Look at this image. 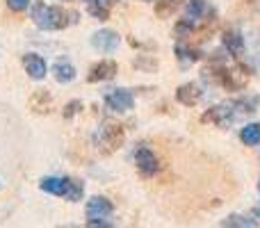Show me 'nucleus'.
<instances>
[{
  "instance_id": "a878e982",
  "label": "nucleus",
  "mask_w": 260,
  "mask_h": 228,
  "mask_svg": "<svg viewBox=\"0 0 260 228\" xmlns=\"http://www.w3.org/2000/svg\"><path fill=\"white\" fill-rule=\"evenodd\" d=\"M146 3H151V0H146Z\"/></svg>"
},
{
  "instance_id": "393cba45",
  "label": "nucleus",
  "mask_w": 260,
  "mask_h": 228,
  "mask_svg": "<svg viewBox=\"0 0 260 228\" xmlns=\"http://www.w3.org/2000/svg\"><path fill=\"white\" fill-rule=\"evenodd\" d=\"M87 3H96V0H87Z\"/></svg>"
},
{
  "instance_id": "39448f33",
  "label": "nucleus",
  "mask_w": 260,
  "mask_h": 228,
  "mask_svg": "<svg viewBox=\"0 0 260 228\" xmlns=\"http://www.w3.org/2000/svg\"><path fill=\"white\" fill-rule=\"evenodd\" d=\"M105 105L112 112H130L135 108V96L128 89H112L105 94Z\"/></svg>"
},
{
  "instance_id": "a211bd4d",
  "label": "nucleus",
  "mask_w": 260,
  "mask_h": 228,
  "mask_svg": "<svg viewBox=\"0 0 260 228\" xmlns=\"http://www.w3.org/2000/svg\"><path fill=\"white\" fill-rule=\"evenodd\" d=\"M176 57H180L183 62H199L201 59V50L187 48V46H176Z\"/></svg>"
},
{
  "instance_id": "dca6fc26",
  "label": "nucleus",
  "mask_w": 260,
  "mask_h": 228,
  "mask_svg": "<svg viewBox=\"0 0 260 228\" xmlns=\"http://www.w3.org/2000/svg\"><path fill=\"white\" fill-rule=\"evenodd\" d=\"M240 139H242V144H247V146H258L260 144V123L244 125L242 133H240Z\"/></svg>"
},
{
  "instance_id": "aec40b11",
  "label": "nucleus",
  "mask_w": 260,
  "mask_h": 228,
  "mask_svg": "<svg viewBox=\"0 0 260 228\" xmlns=\"http://www.w3.org/2000/svg\"><path fill=\"white\" fill-rule=\"evenodd\" d=\"M89 14L96 18V21H105V18L110 16L108 9H105V7H99V5H94V3H91V7H89Z\"/></svg>"
},
{
  "instance_id": "f03ea898",
  "label": "nucleus",
  "mask_w": 260,
  "mask_h": 228,
  "mask_svg": "<svg viewBox=\"0 0 260 228\" xmlns=\"http://www.w3.org/2000/svg\"><path fill=\"white\" fill-rule=\"evenodd\" d=\"M123 142V128L117 123H103L99 128V133L94 135V144L99 146V151L103 155H110L114 153Z\"/></svg>"
},
{
  "instance_id": "f3484780",
  "label": "nucleus",
  "mask_w": 260,
  "mask_h": 228,
  "mask_svg": "<svg viewBox=\"0 0 260 228\" xmlns=\"http://www.w3.org/2000/svg\"><path fill=\"white\" fill-rule=\"evenodd\" d=\"M82 192H85V187H82L80 180L67 178V192H64V199H67V201H71V203L80 201V199H82Z\"/></svg>"
},
{
  "instance_id": "b1692460",
  "label": "nucleus",
  "mask_w": 260,
  "mask_h": 228,
  "mask_svg": "<svg viewBox=\"0 0 260 228\" xmlns=\"http://www.w3.org/2000/svg\"><path fill=\"white\" fill-rule=\"evenodd\" d=\"M256 215H258V217H260V208H258V210H256Z\"/></svg>"
},
{
  "instance_id": "0eeeda50",
  "label": "nucleus",
  "mask_w": 260,
  "mask_h": 228,
  "mask_svg": "<svg viewBox=\"0 0 260 228\" xmlns=\"http://www.w3.org/2000/svg\"><path fill=\"white\" fill-rule=\"evenodd\" d=\"M201 99H203V89L197 82H185V85H180L176 89V101L180 105H185V108H194Z\"/></svg>"
},
{
  "instance_id": "5701e85b",
  "label": "nucleus",
  "mask_w": 260,
  "mask_h": 228,
  "mask_svg": "<svg viewBox=\"0 0 260 228\" xmlns=\"http://www.w3.org/2000/svg\"><path fill=\"white\" fill-rule=\"evenodd\" d=\"M135 67H139V69H155L157 64L155 62H151V59H144V57H137L135 59Z\"/></svg>"
},
{
  "instance_id": "7ed1b4c3",
  "label": "nucleus",
  "mask_w": 260,
  "mask_h": 228,
  "mask_svg": "<svg viewBox=\"0 0 260 228\" xmlns=\"http://www.w3.org/2000/svg\"><path fill=\"white\" fill-rule=\"evenodd\" d=\"M112 212H114L112 201L105 197H91L87 201V219H89V226H110L105 219H110Z\"/></svg>"
},
{
  "instance_id": "1a4fd4ad",
  "label": "nucleus",
  "mask_w": 260,
  "mask_h": 228,
  "mask_svg": "<svg viewBox=\"0 0 260 228\" xmlns=\"http://www.w3.org/2000/svg\"><path fill=\"white\" fill-rule=\"evenodd\" d=\"M235 116V103H226V105H217V108H210V112L203 114V121H215L217 125L226 128V125L233 121Z\"/></svg>"
},
{
  "instance_id": "ddd939ff",
  "label": "nucleus",
  "mask_w": 260,
  "mask_h": 228,
  "mask_svg": "<svg viewBox=\"0 0 260 228\" xmlns=\"http://www.w3.org/2000/svg\"><path fill=\"white\" fill-rule=\"evenodd\" d=\"M208 9L210 7H208L206 0H187V3H185V18L197 25V21H201Z\"/></svg>"
},
{
  "instance_id": "2eb2a0df",
  "label": "nucleus",
  "mask_w": 260,
  "mask_h": 228,
  "mask_svg": "<svg viewBox=\"0 0 260 228\" xmlns=\"http://www.w3.org/2000/svg\"><path fill=\"white\" fill-rule=\"evenodd\" d=\"M187 3V0H157L155 5V16L157 18H169L174 16L176 12H178L183 5Z\"/></svg>"
},
{
  "instance_id": "f257e3e1",
  "label": "nucleus",
  "mask_w": 260,
  "mask_h": 228,
  "mask_svg": "<svg viewBox=\"0 0 260 228\" xmlns=\"http://www.w3.org/2000/svg\"><path fill=\"white\" fill-rule=\"evenodd\" d=\"M32 21L39 30H64L69 25L67 18V9L57 7V5H46L41 0H37L32 5Z\"/></svg>"
},
{
  "instance_id": "4be33fe9",
  "label": "nucleus",
  "mask_w": 260,
  "mask_h": 228,
  "mask_svg": "<svg viewBox=\"0 0 260 228\" xmlns=\"http://www.w3.org/2000/svg\"><path fill=\"white\" fill-rule=\"evenodd\" d=\"M80 108H82L80 101H71V103L64 108V116H67V119H71L73 114H78V110H80Z\"/></svg>"
},
{
  "instance_id": "6ab92c4d",
  "label": "nucleus",
  "mask_w": 260,
  "mask_h": 228,
  "mask_svg": "<svg viewBox=\"0 0 260 228\" xmlns=\"http://www.w3.org/2000/svg\"><path fill=\"white\" fill-rule=\"evenodd\" d=\"M221 226H240V228H253V226H258L253 219H247V217H242V215H231V217H226L224 221H221Z\"/></svg>"
},
{
  "instance_id": "f8f14e48",
  "label": "nucleus",
  "mask_w": 260,
  "mask_h": 228,
  "mask_svg": "<svg viewBox=\"0 0 260 228\" xmlns=\"http://www.w3.org/2000/svg\"><path fill=\"white\" fill-rule=\"evenodd\" d=\"M53 76H55V80L62 82V85L73 82L76 80V67H73L71 62H67V59H59V62L53 64Z\"/></svg>"
},
{
  "instance_id": "6e6552de",
  "label": "nucleus",
  "mask_w": 260,
  "mask_h": 228,
  "mask_svg": "<svg viewBox=\"0 0 260 228\" xmlns=\"http://www.w3.org/2000/svg\"><path fill=\"white\" fill-rule=\"evenodd\" d=\"M23 69H25V73L32 78V80H44L46 71H48L44 57L37 53H27L25 57H23Z\"/></svg>"
},
{
  "instance_id": "423d86ee",
  "label": "nucleus",
  "mask_w": 260,
  "mask_h": 228,
  "mask_svg": "<svg viewBox=\"0 0 260 228\" xmlns=\"http://www.w3.org/2000/svg\"><path fill=\"white\" fill-rule=\"evenodd\" d=\"M121 44V37L117 35L114 30H99L91 35V46L101 53H114Z\"/></svg>"
},
{
  "instance_id": "4468645a",
  "label": "nucleus",
  "mask_w": 260,
  "mask_h": 228,
  "mask_svg": "<svg viewBox=\"0 0 260 228\" xmlns=\"http://www.w3.org/2000/svg\"><path fill=\"white\" fill-rule=\"evenodd\" d=\"M39 187L44 192L53 194V197H64L67 192V178H57V176H48V178H41Z\"/></svg>"
},
{
  "instance_id": "9b49d317",
  "label": "nucleus",
  "mask_w": 260,
  "mask_h": 228,
  "mask_svg": "<svg viewBox=\"0 0 260 228\" xmlns=\"http://www.w3.org/2000/svg\"><path fill=\"white\" fill-rule=\"evenodd\" d=\"M221 44H224L226 53L235 55V57H240L244 53V37L238 30H226L224 37H221Z\"/></svg>"
},
{
  "instance_id": "412c9836",
  "label": "nucleus",
  "mask_w": 260,
  "mask_h": 228,
  "mask_svg": "<svg viewBox=\"0 0 260 228\" xmlns=\"http://www.w3.org/2000/svg\"><path fill=\"white\" fill-rule=\"evenodd\" d=\"M7 7L12 12H23V9L30 7V0H7Z\"/></svg>"
},
{
  "instance_id": "9d476101",
  "label": "nucleus",
  "mask_w": 260,
  "mask_h": 228,
  "mask_svg": "<svg viewBox=\"0 0 260 228\" xmlns=\"http://www.w3.org/2000/svg\"><path fill=\"white\" fill-rule=\"evenodd\" d=\"M114 76H117V62H112V59H103V62H99V64L91 67L87 80L89 82H103V80H112Z\"/></svg>"
},
{
  "instance_id": "20e7f679",
  "label": "nucleus",
  "mask_w": 260,
  "mask_h": 228,
  "mask_svg": "<svg viewBox=\"0 0 260 228\" xmlns=\"http://www.w3.org/2000/svg\"><path fill=\"white\" fill-rule=\"evenodd\" d=\"M135 165H137L139 174L146 176V178L155 176V174H157V169H160L155 153H153L151 148H146V146H139L137 151H135Z\"/></svg>"
},
{
  "instance_id": "bb28decb",
  "label": "nucleus",
  "mask_w": 260,
  "mask_h": 228,
  "mask_svg": "<svg viewBox=\"0 0 260 228\" xmlns=\"http://www.w3.org/2000/svg\"><path fill=\"white\" fill-rule=\"evenodd\" d=\"M258 189H260V185H258Z\"/></svg>"
}]
</instances>
